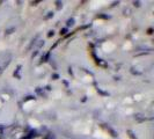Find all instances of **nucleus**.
<instances>
[{
    "label": "nucleus",
    "mask_w": 154,
    "mask_h": 139,
    "mask_svg": "<svg viewBox=\"0 0 154 139\" xmlns=\"http://www.w3.org/2000/svg\"><path fill=\"white\" fill-rule=\"evenodd\" d=\"M102 128H104V129H106V130H107V131H108L112 137H117V136H118V133H117V132H116L111 126H109V124L102 123Z\"/></svg>",
    "instance_id": "obj_1"
},
{
    "label": "nucleus",
    "mask_w": 154,
    "mask_h": 139,
    "mask_svg": "<svg viewBox=\"0 0 154 139\" xmlns=\"http://www.w3.org/2000/svg\"><path fill=\"white\" fill-rule=\"evenodd\" d=\"M134 119L138 121V122H144V121H146V117L140 115V114H137V115H134Z\"/></svg>",
    "instance_id": "obj_2"
},
{
    "label": "nucleus",
    "mask_w": 154,
    "mask_h": 139,
    "mask_svg": "<svg viewBox=\"0 0 154 139\" xmlns=\"http://www.w3.org/2000/svg\"><path fill=\"white\" fill-rule=\"evenodd\" d=\"M74 23H75V20H74L73 17L69 19V20L66 21V28H69V27H73V26H74Z\"/></svg>",
    "instance_id": "obj_3"
},
{
    "label": "nucleus",
    "mask_w": 154,
    "mask_h": 139,
    "mask_svg": "<svg viewBox=\"0 0 154 139\" xmlns=\"http://www.w3.org/2000/svg\"><path fill=\"white\" fill-rule=\"evenodd\" d=\"M35 136H36V134H35V131H31L30 133H28V134H27V136H26L24 138H22V139H32Z\"/></svg>",
    "instance_id": "obj_4"
},
{
    "label": "nucleus",
    "mask_w": 154,
    "mask_h": 139,
    "mask_svg": "<svg viewBox=\"0 0 154 139\" xmlns=\"http://www.w3.org/2000/svg\"><path fill=\"white\" fill-rule=\"evenodd\" d=\"M128 133H129V137L131 139H137V137L134 136V132L132 131V130H128Z\"/></svg>",
    "instance_id": "obj_5"
},
{
    "label": "nucleus",
    "mask_w": 154,
    "mask_h": 139,
    "mask_svg": "<svg viewBox=\"0 0 154 139\" xmlns=\"http://www.w3.org/2000/svg\"><path fill=\"white\" fill-rule=\"evenodd\" d=\"M54 12H49L48 13V15L44 16V20H49V19H51V17H54Z\"/></svg>",
    "instance_id": "obj_6"
},
{
    "label": "nucleus",
    "mask_w": 154,
    "mask_h": 139,
    "mask_svg": "<svg viewBox=\"0 0 154 139\" xmlns=\"http://www.w3.org/2000/svg\"><path fill=\"white\" fill-rule=\"evenodd\" d=\"M67 30H69V28H63V29H60V35H65L67 32Z\"/></svg>",
    "instance_id": "obj_7"
},
{
    "label": "nucleus",
    "mask_w": 154,
    "mask_h": 139,
    "mask_svg": "<svg viewBox=\"0 0 154 139\" xmlns=\"http://www.w3.org/2000/svg\"><path fill=\"white\" fill-rule=\"evenodd\" d=\"M56 4H57V9H60L63 7V2H60V1H57Z\"/></svg>",
    "instance_id": "obj_8"
},
{
    "label": "nucleus",
    "mask_w": 154,
    "mask_h": 139,
    "mask_svg": "<svg viewBox=\"0 0 154 139\" xmlns=\"http://www.w3.org/2000/svg\"><path fill=\"white\" fill-rule=\"evenodd\" d=\"M132 4H133L136 7H140V4H141V2H140V1H133Z\"/></svg>",
    "instance_id": "obj_9"
},
{
    "label": "nucleus",
    "mask_w": 154,
    "mask_h": 139,
    "mask_svg": "<svg viewBox=\"0 0 154 139\" xmlns=\"http://www.w3.org/2000/svg\"><path fill=\"white\" fill-rule=\"evenodd\" d=\"M51 78H52V80H58V79H59V76H58V74H52Z\"/></svg>",
    "instance_id": "obj_10"
},
{
    "label": "nucleus",
    "mask_w": 154,
    "mask_h": 139,
    "mask_svg": "<svg viewBox=\"0 0 154 139\" xmlns=\"http://www.w3.org/2000/svg\"><path fill=\"white\" fill-rule=\"evenodd\" d=\"M54 35V30H50L49 31V34H48V37H52Z\"/></svg>",
    "instance_id": "obj_11"
},
{
    "label": "nucleus",
    "mask_w": 154,
    "mask_h": 139,
    "mask_svg": "<svg viewBox=\"0 0 154 139\" xmlns=\"http://www.w3.org/2000/svg\"><path fill=\"white\" fill-rule=\"evenodd\" d=\"M69 74H72V76H73V72H72V69H71V67L69 69Z\"/></svg>",
    "instance_id": "obj_12"
}]
</instances>
